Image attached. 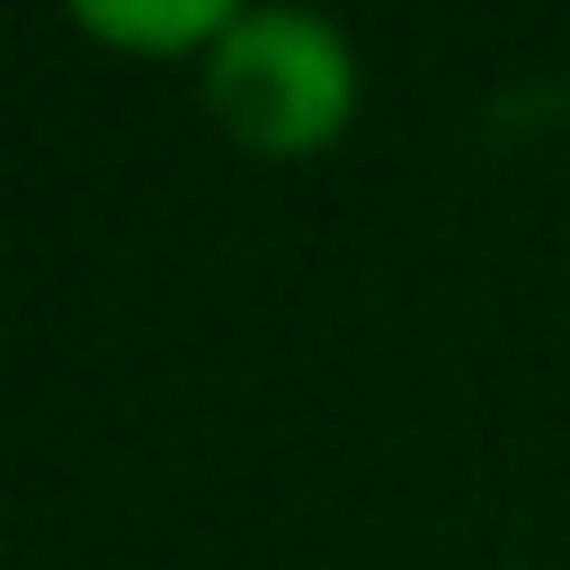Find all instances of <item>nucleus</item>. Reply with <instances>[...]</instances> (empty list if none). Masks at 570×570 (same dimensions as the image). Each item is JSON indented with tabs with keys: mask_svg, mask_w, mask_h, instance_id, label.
Returning a JSON list of instances; mask_svg holds the SVG:
<instances>
[{
	"mask_svg": "<svg viewBox=\"0 0 570 570\" xmlns=\"http://www.w3.org/2000/svg\"><path fill=\"white\" fill-rule=\"evenodd\" d=\"M196 98L249 160H321L356 125L365 62L312 9H240L232 36L196 62Z\"/></svg>",
	"mask_w": 570,
	"mask_h": 570,
	"instance_id": "obj_1",
	"label": "nucleus"
},
{
	"mask_svg": "<svg viewBox=\"0 0 570 570\" xmlns=\"http://www.w3.org/2000/svg\"><path fill=\"white\" fill-rule=\"evenodd\" d=\"M240 0H80L71 27L107 53H134V62H205L223 36H232Z\"/></svg>",
	"mask_w": 570,
	"mask_h": 570,
	"instance_id": "obj_2",
	"label": "nucleus"
}]
</instances>
